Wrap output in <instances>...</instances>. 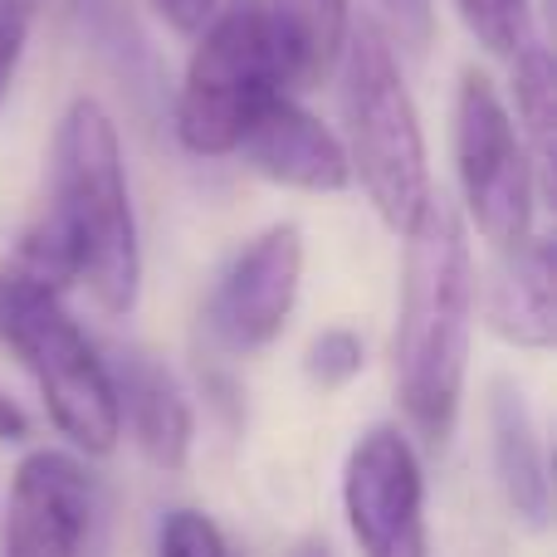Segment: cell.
Masks as SVG:
<instances>
[{
	"instance_id": "cell-10",
	"label": "cell",
	"mask_w": 557,
	"mask_h": 557,
	"mask_svg": "<svg viewBox=\"0 0 557 557\" xmlns=\"http://www.w3.org/2000/svg\"><path fill=\"white\" fill-rule=\"evenodd\" d=\"M480 318L499 343L519 352H548L557 343V304H553V240L533 231L529 240L494 250L484 274L474 278Z\"/></svg>"
},
{
	"instance_id": "cell-5",
	"label": "cell",
	"mask_w": 557,
	"mask_h": 557,
	"mask_svg": "<svg viewBox=\"0 0 557 557\" xmlns=\"http://www.w3.org/2000/svg\"><path fill=\"white\" fill-rule=\"evenodd\" d=\"M284 94L288 69L270 10L260 0H235L196 35L172 108L176 137L191 157H231L264 108Z\"/></svg>"
},
{
	"instance_id": "cell-19",
	"label": "cell",
	"mask_w": 557,
	"mask_h": 557,
	"mask_svg": "<svg viewBox=\"0 0 557 557\" xmlns=\"http://www.w3.org/2000/svg\"><path fill=\"white\" fill-rule=\"evenodd\" d=\"M157 557H235L221 523L196 509H172L157 529Z\"/></svg>"
},
{
	"instance_id": "cell-12",
	"label": "cell",
	"mask_w": 557,
	"mask_h": 557,
	"mask_svg": "<svg viewBox=\"0 0 557 557\" xmlns=\"http://www.w3.org/2000/svg\"><path fill=\"white\" fill-rule=\"evenodd\" d=\"M484 425H490V455H494V480L504 490L509 513L523 529L543 533L553 519V480H548V450H543V431L533 416L529 396L509 376H490V396H484Z\"/></svg>"
},
{
	"instance_id": "cell-17",
	"label": "cell",
	"mask_w": 557,
	"mask_h": 557,
	"mask_svg": "<svg viewBox=\"0 0 557 557\" xmlns=\"http://www.w3.org/2000/svg\"><path fill=\"white\" fill-rule=\"evenodd\" d=\"M460 25L474 35V45H484L490 54L509 59L523 39L533 35L529 29V5L533 0H450Z\"/></svg>"
},
{
	"instance_id": "cell-8",
	"label": "cell",
	"mask_w": 557,
	"mask_h": 557,
	"mask_svg": "<svg viewBox=\"0 0 557 557\" xmlns=\"http://www.w3.org/2000/svg\"><path fill=\"white\" fill-rule=\"evenodd\" d=\"M304 284V231L278 221L260 231L231 264L206 304V327L235 357H250L284 333Z\"/></svg>"
},
{
	"instance_id": "cell-7",
	"label": "cell",
	"mask_w": 557,
	"mask_h": 557,
	"mask_svg": "<svg viewBox=\"0 0 557 557\" xmlns=\"http://www.w3.org/2000/svg\"><path fill=\"white\" fill-rule=\"evenodd\" d=\"M343 513L362 557H431L425 474L396 425L357 435L343 465Z\"/></svg>"
},
{
	"instance_id": "cell-22",
	"label": "cell",
	"mask_w": 557,
	"mask_h": 557,
	"mask_svg": "<svg viewBox=\"0 0 557 557\" xmlns=\"http://www.w3.org/2000/svg\"><path fill=\"white\" fill-rule=\"evenodd\" d=\"M147 5L157 10V15L166 20V29H176V35H201L206 25H211L215 15H221V0H147Z\"/></svg>"
},
{
	"instance_id": "cell-15",
	"label": "cell",
	"mask_w": 557,
	"mask_h": 557,
	"mask_svg": "<svg viewBox=\"0 0 557 557\" xmlns=\"http://www.w3.org/2000/svg\"><path fill=\"white\" fill-rule=\"evenodd\" d=\"M509 84H513V103H519V137L533 157V176L539 191L553 196V157H557V74H553V54L539 35H529L519 49L509 54Z\"/></svg>"
},
{
	"instance_id": "cell-14",
	"label": "cell",
	"mask_w": 557,
	"mask_h": 557,
	"mask_svg": "<svg viewBox=\"0 0 557 557\" xmlns=\"http://www.w3.org/2000/svg\"><path fill=\"white\" fill-rule=\"evenodd\" d=\"M264 10L284 49L288 88H313L323 74H333L352 25V0H270Z\"/></svg>"
},
{
	"instance_id": "cell-16",
	"label": "cell",
	"mask_w": 557,
	"mask_h": 557,
	"mask_svg": "<svg viewBox=\"0 0 557 557\" xmlns=\"http://www.w3.org/2000/svg\"><path fill=\"white\" fill-rule=\"evenodd\" d=\"M74 15L84 25L88 45L103 54V64L123 84L137 88V98L157 94V59L147 49L143 29H137L133 10H127V0H74Z\"/></svg>"
},
{
	"instance_id": "cell-6",
	"label": "cell",
	"mask_w": 557,
	"mask_h": 557,
	"mask_svg": "<svg viewBox=\"0 0 557 557\" xmlns=\"http://www.w3.org/2000/svg\"><path fill=\"white\" fill-rule=\"evenodd\" d=\"M455 172H460L465 215L490 240V250L529 240L539 201L533 157L513 127L509 103L480 69H465L455 94Z\"/></svg>"
},
{
	"instance_id": "cell-18",
	"label": "cell",
	"mask_w": 557,
	"mask_h": 557,
	"mask_svg": "<svg viewBox=\"0 0 557 557\" xmlns=\"http://www.w3.org/2000/svg\"><path fill=\"white\" fill-rule=\"evenodd\" d=\"M362 367H367V347H362V337H357L352 327H323V333L308 343V352H304L308 382L323 386V392L347 386Z\"/></svg>"
},
{
	"instance_id": "cell-11",
	"label": "cell",
	"mask_w": 557,
	"mask_h": 557,
	"mask_svg": "<svg viewBox=\"0 0 557 557\" xmlns=\"http://www.w3.org/2000/svg\"><path fill=\"white\" fill-rule=\"evenodd\" d=\"M240 157L250 172H260L274 186H294V191L337 196L352 186V166H347L343 137L323 127L304 103L294 98H274L260 113V123L245 133Z\"/></svg>"
},
{
	"instance_id": "cell-2",
	"label": "cell",
	"mask_w": 557,
	"mask_h": 557,
	"mask_svg": "<svg viewBox=\"0 0 557 557\" xmlns=\"http://www.w3.org/2000/svg\"><path fill=\"white\" fill-rule=\"evenodd\" d=\"M49 221L69 240L74 284L88 288L98 313L127 318L143 294V240L127 191L123 137L98 98L78 94L54 133V201Z\"/></svg>"
},
{
	"instance_id": "cell-4",
	"label": "cell",
	"mask_w": 557,
	"mask_h": 557,
	"mask_svg": "<svg viewBox=\"0 0 557 557\" xmlns=\"http://www.w3.org/2000/svg\"><path fill=\"white\" fill-rule=\"evenodd\" d=\"M0 343L20 357L54 431L78 455H113L123 441L108 362L69 318L64 294L29 274L0 270Z\"/></svg>"
},
{
	"instance_id": "cell-3",
	"label": "cell",
	"mask_w": 557,
	"mask_h": 557,
	"mask_svg": "<svg viewBox=\"0 0 557 557\" xmlns=\"http://www.w3.org/2000/svg\"><path fill=\"white\" fill-rule=\"evenodd\" d=\"M337 108L347 127V166L362 182L372 211L382 215L386 231L406 235L425 201L435 196L431 186V157H425V133L416 98L401 78L392 39L382 35L372 15L352 20L337 54Z\"/></svg>"
},
{
	"instance_id": "cell-23",
	"label": "cell",
	"mask_w": 557,
	"mask_h": 557,
	"mask_svg": "<svg viewBox=\"0 0 557 557\" xmlns=\"http://www.w3.org/2000/svg\"><path fill=\"white\" fill-rule=\"evenodd\" d=\"M20 441H29V416L20 411L15 396L0 392V445H20Z\"/></svg>"
},
{
	"instance_id": "cell-21",
	"label": "cell",
	"mask_w": 557,
	"mask_h": 557,
	"mask_svg": "<svg viewBox=\"0 0 557 557\" xmlns=\"http://www.w3.org/2000/svg\"><path fill=\"white\" fill-rule=\"evenodd\" d=\"M35 15H39V0H0V103H5L10 84H15V69L25 59V39Z\"/></svg>"
},
{
	"instance_id": "cell-13",
	"label": "cell",
	"mask_w": 557,
	"mask_h": 557,
	"mask_svg": "<svg viewBox=\"0 0 557 557\" xmlns=\"http://www.w3.org/2000/svg\"><path fill=\"white\" fill-rule=\"evenodd\" d=\"M108 376L117 396V425L133 431L137 450L157 470H182L196 441V416L182 382L147 352H123L117 362H108Z\"/></svg>"
},
{
	"instance_id": "cell-9",
	"label": "cell",
	"mask_w": 557,
	"mask_h": 557,
	"mask_svg": "<svg viewBox=\"0 0 557 557\" xmlns=\"http://www.w3.org/2000/svg\"><path fill=\"white\" fill-rule=\"evenodd\" d=\"M94 533V480L69 450H29L10 480L0 519L5 557H88Z\"/></svg>"
},
{
	"instance_id": "cell-24",
	"label": "cell",
	"mask_w": 557,
	"mask_h": 557,
	"mask_svg": "<svg viewBox=\"0 0 557 557\" xmlns=\"http://www.w3.org/2000/svg\"><path fill=\"white\" fill-rule=\"evenodd\" d=\"M288 557H333V548H327V543H318V539H308V543H298Z\"/></svg>"
},
{
	"instance_id": "cell-1",
	"label": "cell",
	"mask_w": 557,
	"mask_h": 557,
	"mask_svg": "<svg viewBox=\"0 0 557 557\" xmlns=\"http://www.w3.org/2000/svg\"><path fill=\"white\" fill-rule=\"evenodd\" d=\"M474 327V260L470 231L455 201L431 196L406 231L401 304H396V396L425 445L441 450L455 435L470 372Z\"/></svg>"
},
{
	"instance_id": "cell-20",
	"label": "cell",
	"mask_w": 557,
	"mask_h": 557,
	"mask_svg": "<svg viewBox=\"0 0 557 557\" xmlns=\"http://www.w3.org/2000/svg\"><path fill=\"white\" fill-rule=\"evenodd\" d=\"M376 25L392 45H406L421 54L435 35V0H376Z\"/></svg>"
}]
</instances>
